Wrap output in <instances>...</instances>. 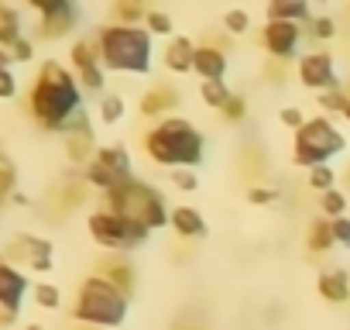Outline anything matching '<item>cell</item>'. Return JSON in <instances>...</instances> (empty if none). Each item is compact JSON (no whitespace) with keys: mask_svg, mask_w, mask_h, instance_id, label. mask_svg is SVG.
Instances as JSON below:
<instances>
[{"mask_svg":"<svg viewBox=\"0 0 350 330\" xmlns=\"http://www.w3.org/2000/svg\"><path fill=\"white\" fill-rule=\"evenodd\" d=\"M28 114L38 127L66 134L69 124L86 114L83 110V86L72 69L59 59H45L28 86Z\"/></svg>","mask_w":350,"mask_h":330,"instance_id":"cell-1","label":"cell"},{"mask_svg":"<svg viewBox=\"0 0 350 330\" xmlns=\"http://www.w3.org/2000/svg\"><path fill=\"white\" fill-rule=\"evenodd\" d=\"M141 148L165 169H196L206 158V134L186 117H165L141 134Z\"/></svg>","mask_w":350,"mask_h":330,"instance_id":"cell-2","label":"cell"},{"mask_svg":"<svg viewBox=\"0 0 350 330\" xmlns=\"http://www.w3.org/2000/svg\"><path fill=\"white\" fill-rule=\"evenodd\" d=\"M96 49H100V62L107 73L148 76L154 69V35L144 25L124 28L110 21L96 31Z\"/></svg>","mask_w":350,"mask_h":330,"instance_id":"cell-3","label":"cell"},{"mask_svg":"<svg viewBox=\"0 0 350 330\" xmlns=\"http://www.w3.org/2000/svg\"><path fill=\"white\" fill-rule=\"evenodd\" d=\"M131 316V296H124L117 285H110L100 272L86 275L76 289L72 320L90 330H117Z\"/></svg>","mask_w":350,"mask_h":330,"instance_id":"cell-4","label":"cell"},{"mask_svg":"<svg viewBox=\"0 0 350 330\" xmlns=\"http://www.w3.org/2000/svg\"><path fill=\"white\" fill-rule=\"evenodd\" d=\"M103 207L113 210V214H120V217H127V220H134V224H144L151 234L172 227V207L165 203L161 190L151 186V183H144V179H137V176L131 183L110 190L103 196Z\"/></svg>","mask_w":350,"mask_h":330,"instance_id":"cell-5","label":"cell"},{"mask_svg":"<svg viewBox=\"0 0 350 330\" xmlns=\"http://www.w3.org/2000/svg\"><path fill=\"white\" fill-rule=\"evenodd\" d=\"M347 151V134L333 124V117L319 114L309 117L295 134H292V162L302 169H316V165H329L336 155Z\"/></svg>","mask_w":350,"mask_h":330,"instance_id":"cell-6","label":"cell"},{"mask_svg":"<svg viewBox=\"0 0 350 330\" xmlns=\"http://www.w3.org/2000/svg\"><path fill=\"white\" fill-rule=\"evenodd\" d=\"M86 231L110 255H131L141 244H148V238H151V231L144 224H134V220H127V217H120V214H113L107 207H100V210H93L86 217Z\"/></svg>","mask_w":350,"mask_h":330,"instance_id":"cell-7","label":"cell"},{"mask_svg":"<svg viewBox=\"0 0 350 330\" xmlns=\"http://www.w3.org/2000/svg\"><path fill=\"white\" fill-rule=\"evenodd\" d=\"M131 179H134V158H131L127 144H100L93 162L83 169V183L90 190H100L103 196Z\"/></svg>","mask_w":350,"mask_h":330,"instance_id":"cell-8","label":"cell"},{"mask_svg":"<svg viewBox=\"0 0 350 330\" xmlns=\"http://www.w3.org/2000/svg\"><path fill=\"white\" fill-rule=\"evenodd\" d=\"M69 69L79 79L83 93H107V69L100 62V49L96 38H76L69 45Z\"/></svg>","mask_w":350,"mask_h":330,"instance_id":"cell-9","label":"cell"},{"mask_svg":"<svg viewBox=\"0 0 350 330\" xmlns=\"http://www.w3.org/2000/svg\"><path fill=\"white\" fill-rule=\"evenodd\" d=\"M295 76H299V83H302L306 90H312L316 97L347 86V83L340 79V73H336V55H333L329 49H312V52H306V55L299 59V66H295Z\"/></svg>","mask_w":350,"mask_h":330,"instance_id":"cell-10","label":"cell"},{"mask_svg":"<svg viewBox=\"0 0 350 330\" xmlns=\"http://www.w3.org/2000/svg\"><path fill=\"white\" fill-rule=\"evenodd\" d=\"M31 8L38 11V38L45 42H59L79 25V8L72 0H31Z\"/></svg>","mask_w":350,"mask_h":330,"instance_id":"cell-11","label":"cell"},{"mask_svg":"<svg viewBox=\"0 0 350 330\" xmlns=\"http://www.w3.org/2000/svg\"><path fill=\"white\" fill-rule=\"evenodd\" d=\"M8 262L18 265V268H21V262H25L31 272L45 275V272L55 268V248H52L49 238H38V234H18V238L11 241V248H8Z\"/></svg>","mask_w":350,"mask_h":330,"instance_id":"cell-12","label":"cell"},{"mask_svg":"<svg viewBox=\"0 0 350 330\" xmlns=\"http://www.w3.org/2000/svg\"><path fill=\"white\" fill-rule=\"evenodd\" d=\"M302 38H306V28L288 25V21H265V28H261V45L275 62H292L299 55Z\"/></svg>","mask_w":350,"mask_h":330,"instance_id":"cell-13","label":"cell"},{"mask_svg":"<svg viewBox=\"0 0 350 330\" xmlns=\"http://www.w3.org/2000/svg\"><path fill=\"white\" fill-rule=\"evenodd\" d=\"M62 141H66V158H69L72 165H83V169L93 162V155L100 151L96 134H93V124H90V114H79V117L69 124V131L62 134Z\"/></svg>","mask_w":350,"mask_h":330,"instance_id":"cell-14","label":"cell"},{"mask_svg":"<svg viewBox=\"0 0 350 330\" xmlns=\"http://www.w3.org/2000/svg\"><path fill=\"white\" fill-rule=\"evenodd\" d=\"M28 292H31V279L25 275V268L11 265L8 258H0V306L21 313Z\"/></svg>","mask_w":350,"mask_h":330,"instance_id":"cell-15","label":"cell"},{"mask_svg":"<svg viewBox=\"0 0 350 330\" xmlns=\"http://www.w3.org/2000/svg\"><path fill=\"white\" fill-rule=\"evenodd\" d=\"M179 107V90H175L172 83H154L141 100H137V114L144 117V120H165V117H172V110Z\"/></svg>","mask_w":350,"mask_h":330,"instance_id":"cell-16","label":"cell"},{"mask_svg":"<svg viewBox=\"0 0 350 330\" xmlns=\"http://www.w3.org/2000/svg\"><path fill=\"white\" fill-rule=\"evenodd\" d=\"M227 69H230V55H227V49H220L217 42H203V45H196L193 73H196L203 83H224V79H227Z\"/></svg>","mask_w":350,"mask_h":330,"instance_id":"cell-17","label":"cell"},{"mask_svg":"<svg viewBox=\"0 0 350 330\" xmlns=\"http://www.w3.org/2000/svg\"><path fill=\"white\" fill-rule=\"evenodd\" d=\"M172 231L179 234L183 241H200V238L210 234V224H206L200 207L179 203V207H172Z\"/></svg>","mask_w":350,"mask_h":330,"instance_id":"cell-18","label":"cell"},{"mask_svg":"<svg viewBox=\"0 0 350 330\" xmlns=\"http://www.w3.org/2000/svg\"><path fill=\"white\" fill-rule=\"evenodd\" d=\"M193 62H196V42H193L189 35H175V38L165 45V52H161V66H165L168 73H175V76L193 73Z\"/></svg>","mask_w":350,"mask_h":330,"instance_id":"cell-19","label":"cell"},{"mask_svg":"<svg viewBox=\"0 0 350 330\" xmlns=\"http://www.w3.org/2000/svg\"><path fill=\"white\" fill-rule=\"evenodd\" d=\"M100 275H103L110 285H117L124 296H134V289H137V268H134V262H131L127 255H110V258H103Z\"/></svg>","mask_w":350,"mask_h":330,"instance_id":"cell-20","label":"cell"},{"mask_svg":"<svg viewBox=\"0 0 350 330\" xmlns=\"http://www.w3.org/2000/svg\"><path fill=\"white\" fill-rule=\"evenodd\" d=\"M316 292L329 306H343V303H350V275L343 268H323L316 275Z\"/></svg>","mask_w":350,"mask_h":330,"instance_id":"cell-21","label":"cell"},{"mask_svg":"<svg viewBox=\"0 0 350 330\" xmlns=\"http://www.w3.org/2000/svg\"><path fill=\"white\" fill-rule=\"evenodd\" d=\"M268 21H288V25H309L312 11H309V0H271L268 4Z\"/></svg>","mask_w":350,"mask_h":330,"instance_id":"cell-22","label":"cell"},{"mask_svg":"<svg viewBox=\"0 0 350 330\" xmlns=\"http://www.w3.org/2000/svg\"><path fill=\"white\" fill-rule=\"evenodd\" d=\"M25 38V18L18 8L0 4V49H14V42Z\"/></svg>","mask_w":350,"mask_h":330,"instance_id":"cell-23","label":"cell"},{"mask_svg":"<svg viewBox=\"0 0 350 330\" xmlns=\"http://www.w3.org/2000/svg\"><path fill=\"white\" fill-rule=\"evenodd\" d=\"M306 248H309V255H326V251L336 248V241H333V227H329L326 217H312V220H309Z\"/></svg>","mask_w":350,"mask_h":330,"instance_id":"cell-24","label":"cell"},{"mask_svg":"<svg viewBox=\"0 0 350 330\" xmlns=\"http://www.w3.org/2000/svg\"><path fill=\"white\" fill-rule=\"evenodd\" d=\"M124 114H127V103H124V97H120V93H103V97H100V107H96L100 124L113 127V124H120V120H124Z\"/></svg>","mask_w":350,"mask_h":330,"instance_id":"cell-25","label":"cell"},{"mask_svg":"<svg viewBox=\"0 0 350 330\" xmlns=\"http://www.w3.org/2000/svg\"><path fill=\"white\" fill-rule=\"evenodd\" d=\"M148 11L137 4V0H120V4H113V25H124V28H137L144 25Z\"/></svg>","mask_w":350,"mask_h":330,"instance_id":"cell-26","label":"cell"},{"mask_svg":"<svg viewBox=\"0 0 350 330\" xmlns=\"http://www.w3.org/2000/svg\"><path fill=\"white\" fill-rule=\"evenodd\" d=\"M234 97V90L227 86V83H200V100L210 107V110H224L227 107V100Z\"/></svg>","mask_w":350,"mask_h":330,"instance_id":"cell-27","label":"cell"},{"mask_svg":"<svg viewBox=\"0 0 350 330\" xmlns=\"http://www.w3.org/2000/svg\"><path fill=\"white\" fill-rule=\"evenodd\" d=\"M336 18L333 14H312V21L306 25V35L312 38V42H333L336 38Z\"/></svg>","mask_w":350,"mask_h":330,"instance_id":"cell-28","label":"cell"},{"mask_svg":"<svg viewBox=\"0 0 350 330\" xmlns=\"http://www.w3.org/2000/svg\"><path fill=\"white\" fill-rule=\"evenodd\" d=\"M316 100H319V107L326 110V117H333V114H336V117H343V114H347V107H350V90H347V86H340V90L319 93Z\"/></svg>","mask_w":350,"mask_h":330,"instance_id":"cell-29","label":"cell"},{"mask_svg":"<svg viewBox=\"0 0 350 330\" xmlns=\"http://www.w3.org/2000/svg\"><path fill=\"white\" fill-rule=\"evenodd\" d=\"M31 299H35V306H42V309H59V306H62V289H59L55 282H35V285H31Z\"/></svg>","mask_w":350,"mask_h":330,"instance_id":"cell-30","label":"cell"},{"mask_svg":"<svg viewBox=\"0 0 350 330\" xmlns=\"http://www.w3.org/2000/svg\"><path fill=\"white\" fill-rule=\"evenodd\" d=\"M306 183H309V190H316L323 196V193L336 190V169H333V165H316V169H309Z\"/></svg>","mask_w":350,"mask_h":330,"instance_id":"cell-31","label":"cell"},{"mask_svg":"<svg viewBox=\"0 0 350 330\" xmlns=\"http://www.w3.org/2000/svg\"><path fill=\"white\" fill-rule=\"evenodd\" d=\"M144 28L154 35V38H175V21H172V14H165V11H148V18H144Z\"/></svg>","mask_w":350,"mask_h":330,"instance_id":"cell-32","label":"cell"},{"mask_svg":"<svg viewBox=\"0 0 350 330\" xmlns=\"http://www.w3.org/2000/svg\"><path fill=\"white\" fill-rule=\"evenodd\" d=\"M319 210L326 220H336V217H347V193L343 190H329L319 196Z\"/></svg>","mask_w":350,"mask_h":330,"instance_id":"cell-33","label":"cell"},{"mask_svg":"<svg viewBox=\"0 0 350 330\" xmlns=\"http://www.w3.org/2000/svg\"><path fill=\"white\" fill-rule=\"evenodd\" d=\"M224 31L227 35H247V28H251V14L244 11V8H230L227 14H224Z\"/></svg>","mask_w":350,"mask_h":330,"instance_id":"cell-34","label":"cell"},{"mask_svg":"<svg viewBox=\"0 0 350 330\" xmlns=\"http://www.w3.org/2000/svg\"><path fill=\"white\" fill-rule=\"evenodd\" d=\"M220 117H224L227 124H244V120H247V97H244V93H234V97L227 100V107L220 110Z\"/></svg>","mask_w":350,"mask_h":330,"instance_id":"cell-35","label":"cell"},{"mask_svg":"<svg viewBox=\"0 0 350 330\" xmlns=\"http://www.w3.org/2000/svg\"><path fill=\"white\" fill-rule=\"evenodd\" d=\"M168 179H172V186L179 190V193H196L200 190V176L193 169H172Z\"/></svg>","mask_w":350,"mask_h":330,"instance_id":"cell-36","label":"cell"},{"mask_svg":"<svg viewBox=\"0 0 350 330\" xmlns=\"http://www.w3.org/2000/svg\"><path fill=\"white\" fill-rule=\"evenodd\" d=\"M244 196H247V203H254V207H271V203H278L282 193H278L275 186H251Z\"/></svg>","mask_w":350,"mask_h":330,"instance_id":"cell-37","label":"cell"},{"mask_svg":"<svg viewBox=\"0 0 350 330\" xmlns=\"http://www.w3.org/2000/svg\"><path fill=\"white\" fill-rule=\"evenodd\" d=\"M278 120H282V124H285V127L295 134V131H299V127H302L309 117L302 114V107H282V110H278Z\"/></svg>","mask_w":350,"mask_h":330,"instance_id":"cell-38","label":"cell"},{"mask_svg":"<svg viewBox=\"0 0 350 330\" xmlns=\"http://www.w3.org/2000/svg\"><path fill=\"white\" fill-rule=\"evenodd\" d=\"M18 97V76L14 69H0V100H14Z\"/></svg>","mask_w":350,"mask_h":330,"instance_id":"cell-39","label":"cell"},{"mask_svg":"<svg viewBox=\"0 0 350 330\" xmlns=\"http://www.w3.org/2000/svg\"><path fill=\"white\" fill-rule=\"evenodd\" d=\"M11 55H14V62H21V66H28L31 59H35V42L25 35L21 42H14V49H11Z\"/></svg>","mask_w":350,"mask_h":330,"instance_id":"cell-40","label":"cell"},{"mask_svg":"<svg viewBox=\"0 0 350 330\" xmlns=\"http://www.w3.org/2000/svg\"><path fill=\"white\" fill-rule=\"evenodd\" d=\"M329 227H333V241L340 248H350V217H336L329 220Z\"/></svg>","mask_w":350,"mask_h":330,"instance_id":"cell-41","label":"cell"},{"mask_svg":"<svg viewBox=\"0 0 350 330\" xmlns=\"http://www.w3.org/2000/svg\"><path fill=\"white\" fill-rule=\"evenodd\" d=\"M18 316H21V313H14V309H8V306H0V330H11V327L18 323Z\"/></svg>","mask_w":350,"mask_h":330,"instance_id":"cell-42","label":"cell"},{"mask_svg":"<svg viewBox=\"0 0 350 330\" xmlns=\"http://www.w3.org/2000/svg\"><path fill=\"white\" fill-rule=\"evenodd\" d=\"M14 66V55H11V49H0V69H11Z\"/></svg>","mask_w":350,"mask_h":330,"instance_id":"cell-43","label":"cell"},{"mask_svg":"<svg viewBox=\"0 0 350 330\" xmlns=\"http://www.w3.org/2000/svg\"><path fill=\"white\" fill-rule=\"evenodd\" d=\"M11 203H18V207H28V203H31V200H28V196H25V193H14V196H11Z\"/></svg>","mask_w":350,"mask_h":330,"instance_id":"cell-44","label":"cell"},{"mask_svg":"<svg viewBox=\"0 0 350 330\" xmlns=\"http://www.w3.org/2000/svg\"><path fill=\"white\" fill-rule=\"evenodd\" d=\"M25 330H42V327H25Z\"/></svg>","mask_w":350,"mask_h":330,"instance_id":"cell-45","label":"cell"},{"mask_svg":"<svg viewBox=\"0 0 350 330\" xmlns=\"http://www.w3.org/2000/svg\"><path fill=\"white\" fill-rule=\"evenodd\" d=\"M347 14H350V8H347Z\"/></svg>","mask_w":350,"mask_h":330,"instance_id":"cell-46","label":"cell"}]
</instances>
